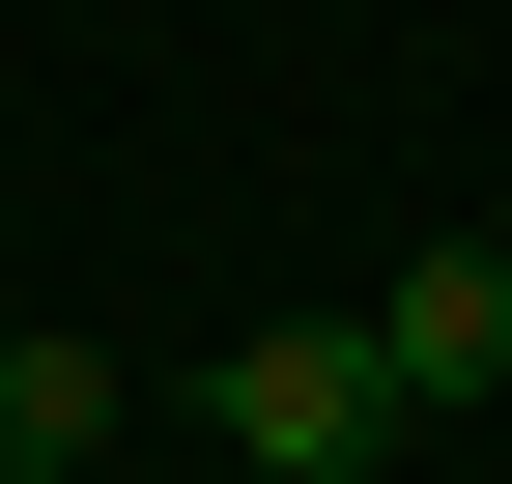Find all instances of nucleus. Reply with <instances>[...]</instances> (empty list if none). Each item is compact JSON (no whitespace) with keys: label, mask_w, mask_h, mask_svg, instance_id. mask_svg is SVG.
Here are the masks:
<instances>
[{"label":"nucleus","mask_w":512,"mask_h":484,"mask_svg":"<svg viewBox=\"0 0 512 484\" xmlns=\"http://www.w3.org/2000/svg\"><path fill=\"white\" fill-rule=\"evenodd\" d=\"M370 428H399V371H370L342 314H256L228 342V456L256 484H370Z\"/></svg>","instance_id":"1"},{"label":"nucleus","mask_w":512,"mask_h":484,"mask_svg":"<svg viewBox=\"0 0 512 484\" xmlns=\"http://www.w3.org/2000/svg\"><path fill=\"white\" fill-rule=\"evenodd\" d=\"M370 371H399V399H512V228H456V257L370 285Z\"/></svg>","instance_id":"2"},{"label":"nucleus","mask_w":512,"mask_h":484,"mask_svg":"<svg viewBox=\"0 0 512 484\" xmlns=\"http://www.w3.org/2000/svg\"><path fill=\"white\" fill-rule=\"evenodd\" d=\"M57 456H114V342H0V484H57Z\"/></svg>","instance_id":"3"}]
</instances>
